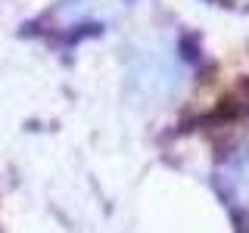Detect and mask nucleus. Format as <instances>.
I'll list each match as a JSON object with an SVG mask.
<instances>
[{"label":"nucleus","mask_w":249,"mask_h":233,"mask_svg":"<svg viewBox=\"0 0 249 233\" xmlns=\"http://www.w3.org/2000/svg\"><path fill=\"white\" fill-rule=\"evenodd\" d=\"M221 190L233 205H249V150L221 171Z\"/></svg>","instance_id":"f257e3e1"}]
</instances>
